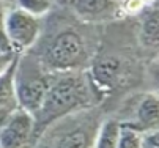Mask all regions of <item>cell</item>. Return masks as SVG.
<instances>
[{
    "label": "cell",
    "mask_w": 159,
    "mask_h": 148,
    "mask_svg": "<svg viewBox=\"0 0 159 148\" xmlns=\"http://www.w3.org/2000/svg\"><path fill=\"white\" fill-rule=\"evenodd\" d=\"M16 60H17V54H14L10 63L0 71V126L19 109L16 93H14V83H13Z\"/></svg>",
    "instance_id": "8fae6325"
},
{
    "label": "cell",
    "mask_w": 159,
    "mask_h": 148,
    "mask_svg": "<svg viewBox=\"0 0 159 148\" xmlns=\"http://www.w3.org/2000/svg\"><path fill=\"white\" fill-rule=\"evenodd\" d=\"M131 58L125 51L98 47L88 65V80L95 95L101 101L120 88L131 76Z\"/></svg>",
    "instance_id": "5b68a950"
},
{
    "label": "cell",
    "mask_w": 159,
    "mask_h": 148,
    "mask_svg": "<svg viewBox=\"0 0 159 148\" xmlns=\"http://www.w3.org/2000/svg\"><path fill=\"white\" fill-rule=\"evenodd\" d=\"M142 137H143L142 132L121 123L117 148H142Z\"/></svg>",
    "instance_id": "5bb4252c"
},
{
    "label": "cell",
    "mask_w": 159,
    "mask_h": 148,
    "mask_svg": "<svg viewBox=\"0 0 159 148\" xmlns=\"http://www.w3.org/2000/svg\"><path fill=\"white\" fill-rule=\"evenodd\" d=\"M54 76L55 74L49 73L33 54H19L13 76L19 109L35 115L49 90Z\"/></svg>",
    "instance_id": "277c9868"
},
{
    "label": "cell",
    "mask_w": 159,
    "mask_h": 148,
    "mask_svg": "<svg viewBox=\"0 0 159 148\" xmlns=\"http://www.w3.org/2000/svg\"><path fill=\"white\" fill-rule=\"evenodd\" d=\"M101 121L96 105L74 112L51 124L36 139L38 148H93Z\"/></svg>",
    "instance_id": "3957f363"
},
{
    "label": "cell",
    "mask_w": 159,
    "mask_h": 148,
    "mask_svg": "<svg viewBox=\"0 0 159 148\" xmlns=\"http://www.w3.org/2000/svg\"><path fill=\"white\" fill-rule=\"evenodd\" d=\"M8 11V5L0 2V54L2 55H13V49L8 41L7 32H5V16Z\"/></svg>",
    "instance_id": "9a60e30c"
},
{
    "label": "cell",
    "mask_w": 159,
    "mask_h": 148,
    "mask_svg": "<svg viewBox=\"0 0 159 148\" xmlns=\"http://www.w3.org/2000/svg\"><path fill=\"white\" fill-rule=\"evenodd\" d=\"M52 5H54V0H16L13 7L39 19L51 13Z\"/></svg>",
    "instance_id": "4fadbf2b"
},
{
    "label": "cell",
    "mask_w": 159,
    "mask_h": 148,
    "mask_svg": "<svg viewBox=\"0 0 159 148\" xmlns=\"http://www.w3.org/2000/svg\"><path fill=\"white\" fill-rule=\"evenodd\" d=\"M41 19L30 16L22 10L13 7L8 8L5 16V32L11 44L13 54L29 52L39 38Z\"/></svg>",
    "instance_id": "8992f818"
},
{
    "label": "cell",
    "mask_w": 159,
    "mask_h": 148,
    "mask_svg": "<svg viewBox=\"0 0 159 148\" xmlns=\"http://www.w3.org/2000/svg\"><path fill=\"white\" fill-rule=\"evenodd\" d=\"M2 3H5V5H14V2L16 0H0Z\"/></svg>",
    "instance_id": "e0dca14e"
},
{
    "label": "cell",
    "mask_w": 159,
    "mask_h": 148,
    "mask_svg": "<svg viewBox=\"0 0 159 148\" xmlns=\"http://www.w3.org/2000/svg\"><path fill=\"white\" fill-rule=\"evenodd\" d=\"M140 16L139 24V35L137 39L140 46L150 54L151 51L156 54L159 46V10H157V0L145 7Z\"/></svg>",
    "instance_id": "30bf717a"
},
{
    "label": "cell",
    "mask_w": 159,
    "mask_h": 148,
    "mask_svg": "<svg viewBox=\"0 0 159 148\" xmlns=\"http://www.w3.org/2000/svg\"><path fill=\"white\" fill-rule=\"evenodd\" d=\"M120 129H121L120 118L115 117L104 118L98 128L93 148H117Z\"/></svg>",
    "instance_id": "7c38bea8"
},
{
    "label": "cell",
    "mask_w": 159,
    "mask_h": 148,
    "mask_svg": "<svg viewBox=\"0 0 159 148\" xmlns=\"http://www.w3.org/2000/svg\"><path fill=\"white\" fill-rule=\"evenodd\" d=\"M157 121H159V98L156 92H148L135 99L132 117L131 120L123 121V124H128L135 131L145 134L150 131H157Z\"/></svg>",
    "instance_id": "9c48e42d"
},
{
    "label": "cell",
    "mask_w": 159,
    "mask_h": 148,
    "mask_svg": "<svg viewBox=\"0 0 159 148\" xmlns=\"http://www.w3.org/2000/svg\"><path fill=\"white\" fill-rule=\"evenodd\" d=\"M73 14L85 24L109 22L120 13L118 0H68Z\"/></svg>",
    "instance_id": "ba28073f"
},
{
    "label": "cell",
    "mask_w": 159,
    "mask_h": 148,
    "mask_svg": "<svg viewBox=\"0 0 159 148\" xmlns=\"http://www.w3.org/2000/svg\"><path fill=\"white\" fill-rule=\"evenodd\" d=\"M33 140V115L17 109L0 126V148H25Z\"/></svg>",
    "instance_id": "52a82bcc"
},
{
    "label": "cell",
    "mask_w": 159,
    "mask_h": 148,
    "mask_svg": "<svg viewBox=\"0 0 159 148\" xmlns=\"http://www.w3.org/2000/svg\"><path fill=\"white\" fill-rule=\"evenodd\" d=\"M14 55V54H13ZM13 55H2V54H0V71H2L7 65H8V63H10V60L13 58Z\"/></svg>",
    "instance_id": "2e32d148"
},
{
    "label": "cell",
    "mask_w": 159,
    "mask_h": 148,
    "mask_svg": "<svg viewBox=\"0 0 159 148\" xmlns=\"http://www.w3.org/2000/svg\"><path fill=\"white\" fill-rule=\"evenodd\" d=\"M99 47L90 24L73 17L54 16L49 27L41 24V33L29 51L52 74L85 71Z\"/></svg>",
    "instance_id": "6da1fadb"
},
{
    "label": "cell",
    "mask_w": 159,
    "mask_h": 148,
    "mask_svg": "<svg viewBox=\"0 0 159 148\" xmlns=\"http://www.w3.org/2000/svg\"><path fill=\"white\" fill-rule=\"evenodd\" d=\"M99 99L93 92L85 71L55 74L39 109L33 115V142L55 121L74 112L98 105Z\"/></svg>",
    "instance_id": "7a4b0ae2"
}]
</instances>
